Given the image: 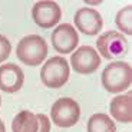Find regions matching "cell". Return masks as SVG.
Instances as JSON below:
<instances>
[{
  "mask_svg": "<svg viewBox=\"0 0 132 132\" xmlns=\"http://www.w3.org/2000/svg\"><path fill=\"white\" fill-rule=\"evenodd\" d=\"M132 82V69L126 62L109 63L102 72V83L108 92L119 93L126 90Z\"/></svg>",
  "mask_w": 132,
  "mask_h": 132,
  "instance_id": "6da1fadb",
  "label": "cell"
},
{
  "mask_svg": "<svg viewBox=\"0 0 132 132\" xmlns=\"http://www.w3.org/2000/svg\"><path fill=\"white\" fill-rule=\"evenodd\" d=\"M16 55L17 59L24 65L37 66L47 56V43L42 36L29 35L19 42Z\"/></svg>",
  "mask_w": 132,
  "mask_h": 132,
  "instance_id": "7a4b0ae2",
  "label": "cell"
},
{
  "mask_svg": "<svg viewBox=\"0 0 132 132\" xmlns=\"http://www.w3.org/2000/svg\"><path fill=\"white\" fill-rule=\"evenodd\" d=\"M69 63L60 56H53L43 65L40 79L47 88H62L69 79Z\"/></svg>",
  "mask_w": 132,
  "mask_h": 132,
  "instance_id": "3957f363",
  "label": "cell"
},
{
  "mask_svg": "<svg viewBox=\"0 0 132 132\" xmlns=\"http://www.w3.org/2000/svg\"><path fill=\"white\" fill-rule=\"evenodd\" d=\"M80 116V108L75 99L60 98L53 103L50 111V118L53 123L60 128H70L73 126Z\"/></svg>",
  "mask_w": 132,
  "mask_h": 132,
  "instance_id": "277c9868",
  "label": "cell"
},
{
  "mask_svg": "<svg viewBox=\"0 0 132 132\" xmlns=\"http://www.w3.org/2000/svg\"><path fill=\"white\" fill-rule=\"evenodd\" d=\"M98 50L106 59H116L119 56H123L128 52V40L119 32L111 30L103 33L96 40Z\"/></svg>",
  "mask_w": 132,
  "mask_h": 132,
  "instance_id": "5b68a950",
  "label": "cell"
},
{
  "mask_svg": "<svg viewBox=\"0 0 132 132\" xmlns=\"http://www.w3.org/2000/svg\"><path fill=\"white\" fill-rule=\"evenodd\" d=\"M32 16L35 23L42 29H50L55 24H57V22L62 17V9L57 3L55 2H37L35 3L32 9Z\"/></svg>",
  "mask_w": 132,
  "mask_h": 132,
  "instance_id": "8992f818",
  "label": "cell"
},
{
  "mask_svg": "<svg viewBox=\"0 0 132 132\" xmlns=\"http://www.w3.org/2000/svg\"><path fill=\"white\" fill-rule=\"evenodd\" d=\"M70 63L75 72L80 75H90L93 73L101 65V57L98 52L90 46H82L73 52L70 57Z\"/></svg>",
  "mask_w": 132,
  "mask_h": 132,
  "instance_id": "52a82bcc",
  "label": "cell"
},
{
  "mask_svg": "<svg viewBox=\"0 0 132 132\" xmlns=\"http://www.w3.org/2000/svg\"><path fill=\"white\" fill-rule=\"evenodd\" d=\"M78 42H79L78 33L73 29V26H70L68 23L59 24L52 33L53 47H55L56 52L63 53V55L73 52V49L78 46Z\"/></svg>",
  "mask_w": 132,
  "mask_h": 132,
  "instance_id": "ba28073f",
  "label": "cell"
},
{
  "mask_svg": "<svg viewBox=\"0 0 132 132\" xmlns=\"http://www.w3.org/2000/svg\"><path fill=\"white\" fill-rule=\"evenodd\" d=\"M23 70L14 63H4L0 66V89L6 93H14L23 86Z\"/></svg>",
  "mask_w": 132,
  "mask_h": 132,
  "instance_id": "9c48e42d",
  "label": "cell"
},
{
  "mask_svg": "<svg viewBox=\"0 0 132 132\" xmlns=\"http://www.w3.org/2000/svg\"><path fill=\"white\" fill-rule=\"evenodd\" d=\"M75 24L82 33L95 36L102 29V16L95 9L82 7L75 14Z\"/></svg>",
  "mask_w": 132,
  "mask_h": 132,
  "instance_id": "30bf717a",
  "label": "cell"
},
{
  "mask_svg": "<svg viewBox=\"0 0 132 132\" xmlns=\"http://www.w3.org/2000/svg\"><path fill=\"white\" fill-rule=\"evenodd\" d=\"M111 115L119 122H131L132 121V93L119 95L111 102Z\"/></svg>",
  "mask_w": 132,
  "mask_h": 132,
  "instance_id": "8fae6325",
  "label": "cell"
},
{
  "mask_svg": "<svg viewBox=\"0 0 132 132\" xmlns=\"http://www.w3.org/2000/svg\"><path fill=\"white\" fill-rule=\"evenodd\" d=\"M39 128L37 116L30 111H22L14 116L12 122L13 132H36Z\"/></svg>",
  "mask_w": 132,
  "mask_h": 132,
  "instance_id": "7c38bea8",
  "label": "cell"
},
{
  "mask_svg": "<svg viewBox=\"0 0 132 132\" xmlns=\"http://www.w3.org/2000/svg\"><path fill=\"white\" fill-rule=\"evenodd\" d=\"M88 132H116V126L106 113H95L88 121Z\"/></svg>",
  "mask_w": 132,
  "mask_h": 132,
  "instance_id": "4fadbf2b",
  "label": "cell"
},
{
  "mask_svg": "<svg viewBox=\"0 0 132 132\" xmlns=\"http://www.w3.org/2000/svg\"><path fill=\"white\" fill-rule=\"evenodd\" d=\"M119 30H122L126 35H132V6H125L116 13L115 19Z\"/></svg>",
  "mask_w": 132,
  "mask_h": 132,
  "instance_id": "5bb4252c",
  "label": "cell"
},
{
  "mask_svg": "<svg viewBox=\"0 0 132 132\" xmlns=\"http://www.w3.org/2000/svg\"><path fill=\"white\" fill-rule=\"evenodd\" d=\"M10 52H12V45L4 36L0 35V63L9 57Z\"/></svg>",
  "mask_w": 132,
  "mask_h": 132,
  "instance_id": "9a60e30c",
  "label": "cell"
},
{
  "mask_svg": "<svg viewBox=\"0 0 132 132\" xmlns=\"http://www.w3.org/2000/svg\"><path fill=\"white\" fill-rule=\"evenodd\" d=\"M37 116V121H39V128H37L36 132H50V121L46 115L43 113H39Z\"/></svg>",
  "mask_w": 132,
  "mask_h": 132,
  "instance_id": "2e32d148",
  "label": "cell"
},
{
  "mask_svg": "<svg viewBox=\"0 0 132 132\" xmlns=\"http://www.w3.org/2000/svg\"><path fill=\"white\" fill-rule=\"evenodd\" d=\"M0 132H6V128H4V123L2 119H0Z\"/></svg>",
  "mask_w": 132,
  "mask_h": 132,
  "instance_id": "e0dca14e",
  "label": "cell"
},
{
  "mask_svg": "<svg viewBox=\"0 0 132 132\" xmlns=\"http://www.w3.org/2000/svg\"><path fill=\"white\" fill-rule=\"evenodd\" d=\"M0 103H2V98H0Z\"/></svg>",
  "mask_w": 132,
  "mask_h": 132,
  "instance_id": "ac0fdd59",
  "label": "cell"
}]
</instances>
